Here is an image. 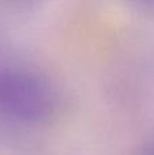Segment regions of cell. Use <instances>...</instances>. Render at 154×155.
Returning a JSON list of instances; mask_svg holds the SVG:
<instances>
[{
    "label": "cell",
    "instance_id": "6da1fadb",
    "mask_svg": "<svg viewBox=\"0 0 154 155\" xmlns=\"http://www.w3.org/2000/svg\"><path fill=\"white\" fill-rule=\"evenodd\" d=\"M52 104V88L42 78L21 71L0 72V112L21 120H37L46 117Z\"/></svg>",
    "mask_w": 154,
    "mask_h": 155
},
{
    "label": "cell",
    "instance_id": "7a4b0ae2",
    "mask_svg": "<svg viewBox=\"0 0 154 155\" xmlns=\"http://www.w3.org/2000/svg\"><path fill=\"white\" fill-rule=\"evenodd\" d=\"M146 155H154V146H153L152 148H150L149 151H147V153H146Z\"/></svg>",
    "mask_w": 154,
    "mask_h": 155
}]
</instances>
